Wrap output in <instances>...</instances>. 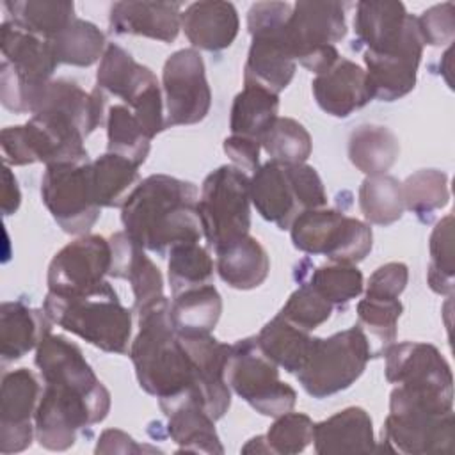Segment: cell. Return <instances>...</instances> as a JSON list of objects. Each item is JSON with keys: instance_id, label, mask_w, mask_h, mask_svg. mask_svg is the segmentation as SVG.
<instances>
[{"instance_id": "1", "label": "cell", "mask_w": 455, "mask_h": 455, "mask_svg": "<svg viewBox=\"0 0 455 455\" xmlns=\"http://www.w3.org/2000/svg\"><path fill=\"white\" fill-rule=\"evenodd\" d=\"M197 187L190 181L151 174L144 178L121 206L124 233L142 249L160 256L178 243L203 238L197 213Z\"/></svg>"}, {"instance_id": "2", "label": "cell", "mask_w": 455, "mask_h": 455, "mask_svg": "<svg viewBox=\"0 0 455 455\" xmlns=\"http://www.w3.org/2000/svg\"><path fill=\"white\" fill-rule=\"evenodd\" d=\"M169 306L165 299L139 313V332L128 350L139 386L156 396L158 405L194 391L190 359L172 327Z\"/></svg>"}, {"instance_id": "3", "label": "cell", "mask_w": 455, "mask_h": 455, "mask_svg": "<svg viewBox=\"0 0 455 455\" xmlns=\"http://www.w3.org/2000/svg\"><path fill=\"white\" fill-rule=\"evenodd\" d=\"M386 380L395 384L389 411H453V375L444 355L430 343H393L386 354Z\"/></svg>"}, {"instance_id": "4", "label": "cell", "mask_w": 455, "mask_h": 455, "mask_svg": "<svg viewBox=\"0 0 455 455\" xmlns=\"http://www.w3.org/2000/svg\"><path fill=\"white\" fill-rule=\"evenodd\" d=\"M43 309L53 323L103 352L130 350L132 311L121 304L110 283L87 295L62 297L48 291Z\"/></svg>"}, {"instance_id": "5", "label": "cell", "mask_w": 455, "mask_h": 455, "mask_svg": "<svg viewBox=\"0 0 455 455\" xmlns=\"http://www.w3.org/2000/svg\"><path fill=\"white\" fill-rule=\"evenodd\" d=\"M0 101L14 114H34L43 89L59 66L50 43L11 21L0 27Z\"/></svg>"}, {"instance_id": "6", "label": "cell", "mask_w": 455, "mask_h": 455, "mask_svg": "<svg viewBox=\"0 0 455 455\" xmlns=\"http://www.w3.org/2000/svg\"><path fill=\"white\" fill-rule=\"evenodd\" d=\"M249 190L256 212L279 229H290L306 210L327 206L322 178L307 164L268 160L251 176Z\"/></svg>"}, {"instance_id": "7", "label": "cell", "mask_w": 455, "mask_h": 455, "mask_svg": "<svg viewBox=\"0 0 455 455\" xmlns=\"http://www.w3.org/2000/svg\"><path fill=\"white\" fill-rule=\"evenodd\" d=\"M84 140L78 126L57 110H39L25 124L7 126L0 133L5 165L85 164Z\"/></svg>"}, {"instance_id": "8", "label": "cell", "mask_w": 455, "mask_h": 455, "mask_svg": "<svg viewBox=\"0 0 455 455\" xmlns=\"http://www.w3.org/2000/svg\"><path fill=\"white\" fill-rule=\"evenodd\" d=\"M288 2H256L247 12L252 37L243 66V85H258L274 94L284 91L297 69L284 39V25L291 14Z\"/></svg>"}, {"instance_id": "9", "label": "cell", "mask_w": 455, "mask_h": 455, "mask_svg": "<svg viewBox=\"0 0 455 455\" xmlns=\"http://www.w3.org/2000/svg\"><path fill=\"white\" fill-rule=\"evenodd\" d=\"M371 359L363 331L354 325L329 338H313L302 368L295 373L299 384L313 398H327L348 389Z\"/></svg>"}, {"instance_id": "10", "label": "cell", "mask_w": 455, "mask_h": 455, "mask_svg": "<svg viewBox=\"0 0 455 455\" xmlns=\"http://www.w3.org/2000/svg\"><path fill=\"white\" fill-rule=\"evenodd\" d=\"M345 4L300 0L291 7L284 39L295 62L320 75L332 68L339 52L334 46L347 36Z\"/></svg>"}, {"instance_id": "11", "label": "cell", "mask_w": 455, "mask_h": 455, "mask_svg": "<svg viewBox=\"0 0 455 455\" xmlns=\"http://www.w3.org/2000/svg\"><path fill=\"white\" fill-rule=\"evenodd\" d=\"M279 366L258 345L256 336L229 345L226 382L233 393L245 400L256 412L277 418L293 411L295 389L279 379Z\"/></svg>"}, {"instance_id": "12", "label": "cell", "mask_w": 455, "mask_h": 455, "mask_svg": "<svg viewBox=\"0 0 455 455\" xmlns=\"http://www.w3.org/2000/svg\"><path fill=\"white\" fill-rule=\"evenodd\" d=\"M290 236L295 249L347 265L363 261L373 245L370 224L325 206L302 212L291 222Z\"/></svg>"}, {"instance_id": "13", "label": "cell", "mask_w": 455, "mask_h": 455, "mask_svg": "<svg viewBox=\"0 0 455 455\" xmlns=\"http://www.w3.org/2000/svg\"><path fill=\"white\" fill-rule=\"evenodd\" d=\"M251 178L235 165L213 169L201 185L197 213L203 236L213 249L224 242L249 235Z\"/></svg>"}, {"instance_id": "14", "label": "cell", "mask_w": 455, "mask_h": 455, "mask_svg": "<svg viewBox=\"0 0 455 455\" xmlns=\"http://www.w3.org/2000/svg\"><path fill=\"white\" fill-rule=\"evenodd\" d=\"M96 87L121 98L153 139L165 130L164 94L155 73L139 64L124 48L110 43L100 60Z\"/></svg>"}, {"instance_id": "15", "label": "cell", "mask_w": 455, "mask_h": 455, "mask_svg": "<svg viewBox=\"0 0 455 455\" xmlns=\"http://www.w3.org/2000/svg\"><path fill=\"white\" fill-rule=\"evenodd\" d=\"M41 199L64 233L87 235L100 219L91 181V162L46 165Z\"/></svg>"}, {"instance_id": "16", "label": "cell", "mask_w": 455, "mask_h": 455, "mask_svg": "<svg viewBox=\"0 0 455 455\" xmlns=\"http://www.w3.org/2000/svg\"><path fill=\"white\" fill-rule=\"evenodd\" d=\"M165 128L203 121L212 107L204 62L196 48L171 53L162 69Z\"/></svg>"}, {"instance_id": "17", "label": "cell", "mask_w": 455, "mask_h": 455, "mask_svg": "<svg viewBox=\"0 0 455 455\" xmlns=\"http://www.w3.org/2000/svg\"><path fill=\"white\" fill-rule=\"evenodd\" d=\"M112 247L108 238L82 235L64 245L50 261L48 291L62 297L87 295L101 290L108 281Z\"/></svg>"}, {"instance_id": "18", "label": "cell", "mask_w": 455, "mask_h": 455, "mask_svg": "<svg viewBox=\"0 0 455 455\" xmlns=\"http://www.w3.org/2000/svg\"><path fill=\"white\" fill-rule=\"evenodd\" d=\"M34 363L44 384L57 386L87 400L105 419L110 411V393L96 377L82 350L64 336L48 334L36 348Z\"/></svg>"}, {"instance_id": "19", "label": "cell", "mask_w": 455, "mask_h": 455, "mask_svg": "<svg viewBox=\"0 0 455 455\" xmlns=\"http://www.w3.org/2000/svg\"><path fill=\"white\" fill-rule=\"evenodd\" d=\"M192 366L196 396L212 419H220L231 405V389L226 382L229 345L212 334H178Z\"/></svg>"}, {"instance_id": "20", "label": "cell", "mask_w": 455, "mask_h": 455, "mask_svg": "<svg viewBox=\"0 0 455 455\" xmlns=\"http://www.w3.org/2000/svg\"><path fill=\"white\" fill-rule=\"evenodd\" d=\"M382 441L387 451H402L409 455L451 453L455 441L453 411L446 414H432L423 411H389Z\"/></svg>"}, {"instance_id": "21", "label": "cell", "mask_w": 455, "mask_h": 455, "mask_svg": "<svg viewBox=\"0 0 455 455\" xmlns=\"http://www.w3.org/2000/svg\"><path fill=\"white\" fill-rule=\"evenodd\" d=\"M41 387L37 377L27 370L18 368L7 371L2 379L0 389V451L18 453L30 446L36 437L32 425Z\"/></svg>"}, {"instance_id": "22", "label": "cell", "mask_w": 455, "mask_h": 455, "mask_svg": "<svg viewBox=\"0 0 455 455\" xmlns=\"http://www.w3.org/2000/svg\"><path fill=\"white\" fill-rule=\"evenodd\" d=\"M423 46L416 27L396 50L387 53H363L366 80L373 100L395 101L414 89Z\"/></svg>"}, {"instance_id": "23", "label": "cell", "mask_w": 455, "mask_h": 455, "mask_svg": "<svg viewBox=\"0 0 455 455\" xmlns=\"http://www.w3.org/2000/svg\"><path fill=\"white\" fill-rule=\"evenodd\" d=\"M416 27L402 2H359L354 14V48L363 53H387L396 50Z\"/></svg>"}, {"instance_id": "24", "label": "cell", "mask_w": 455, "mask_h": 455, "mask_svg": "<svg viewBox=\"0 0 455 455\" xmlns=\"http://www.w3.org/2000/svg\"><path fill=\"white\" fill-rule=\"evenodd\" d=\"M108 242L112 247L108 275L114 279L130 281L133 291V311L139 315L165 300L164 277L144 249L137 245L124 231L114 233Z\"/></svg>"}, {"instance_id": "25", "label": "cell", "mask_w": 455, "mask_h": 455, "mask_svg": "<svg viewBox=\"0 0 455 455\" xmlns=\"http://www.w3.org/2000/svg\"><path fill=\"white\" fill-rule=\"evenodd\" d=\"M108 25L117 36H142L172 43L181 28V4L148 0L116 2L110 7Z\"/></svg>"}, {"instance_id": "26", "label": "cell", "mask_w": 455, "mask_h": 455, "mask_svg": "<svg viewBox=\"0 0 455 455\" xmlns=\"http://www.w3.org/2000/svg\"><path fill=\"white\" fill-rule=\"evenodd\" d=\"M311 89L316 105L332 117H348L373 100L366 71L343 57L332 68L316 75Z\"/></svg>"}, {"instance_id": "27", "label": "cell", "mask_w": 455, "mask_h": 455, "mask_svg": "<svg viewBox=\"0 0 455 455\" xmlns=\"http://www.w3.org/2000/svg\"><path fill=\"white\" fill-rule=\"evenodd\" d=\"M160 409L167 418V432L180 451L224 453L215 419L204 412L194 391L160 403Z\"/></svg>"}, {"instance_id": "28", "label": "cell", "mask_w": 455, "mask_h": 455, "mask_svg": "<svg viewBox=\"0 0 455 455\" xmlns=\"http://www.w3.org/2000/svg\"><path fill=\"white\" fill-rule=\"evenodd\" d=\"M240 20L231 2H194L181 11V30L194 48L220 52L233 44L238 36Z\"/></svg>"}, {"instance_id": "29", "label": "cell", "mask_w": 455, "mask_h": 455, "mask_svg": "<svg viewBox=\"0 0 455 455\" xmlns=\"http://www.w3.org/2000/svg\"><path fill=\"white\" fill-rule=\"evenodd\" d=\"M313 446L318 455L377 451L370 414L361 407H347L315 423Z\"/></svg>"}, {"instance_id": "30", "label": "cell", "mask_w": 455, "mask_h": 455, "mask_svg": "<svg viewBox=\"0 0 455 455\" xmlns=\"http://www.w3.org/2000/svg\"><path fill=\"white\" fill-rule=\"evenodd\" d=\"M215 254V270L219 277L235 290L258 288L268 275V254L251 235L217 245Z\"/></svg>"}, {"instance_id": "31", "label": "cell", "mask_w": 455, "mask_h": 455, "mask_svg": "<svg viewBox=\"0 0 455 455\" xmlns=\"http://www.w3.org/2000/svg\"><path fill=\"white\" fill-rule=\"evenodd\" d=\"M52 320L44 309H34L21 300L0 306V354L4 363L18 361L50 334Z\"/></svg>"}, {"instance_id": "32", "label": "cell", "mask_w": 455, "mask_h": 455, "mask_svg": "<svg viewBox=\"0 0 455 455\" xmlns=\"http://www.w3.org/2000/svg\"><path fill=\"white\" fill-rule=\"evenodd\" d=\"M39 110L62 112L78 126L84 137H89L105 119V92L98 87L92 92H85L75 82L57 78L43 89L34 114Z\"/></svg>"}, {"instance_id": "33", "label": "cell", "mask_w": 455, "mask_h": 455, "mask_svg": "<svg viewBox=\"0 0 455 455\" xmlns=\"http://www.w3.org/2000/svg\"><path fill=\"white\" fill-rule=\"evenodd\" d=\"M400 155L398 137L382 124H361L348 137V158L366 176L386 174Z\"/></svg>"}, {"instance_id": "34", "label": "cell", "mask_w": 455, "mask_h": 455, "mask_svg": "<svg viewBox=\"0 0 455 455\" xmlns=\"http://www.w3.org/2000/svg\"><path fill=\"white\" fill-rule=\"evenodd\" d=\"M171 322L178 334H210L222 313V299L213 284L172 295Z\"/></svg>"}, {"instance_id": "35", "label": "cell", "mask_w": 455, "mask_h": 455, "mask_svg": "<svg viewBox=\"0 0 455 455\" xmlns=\"http://www.w3.org/2000/svg\"><path fill=\"white\" fill-rule=\"evenodd\" d=\"M263 354L288 373H297L313 343V336L297 325L290 323L279 313L263 325L256 336Z\"/></svg>"}, {"instance_id": "36", "label": "cell", "mask_w": 455, "mask_h": 455, "mask_svg": "<svg viewBox=\"0 0 455 455\" xmlns=\"http://www.w3.org/2000/svg\"><path fill=\"white\" fill-rule=\"evenodd\" d=\"M4 9L7 21L46 41L76 20L75 4L64 0H14L4 2Z\"/></svg>"}, {"instance_id": "37", "label": "cell", "mask_w": 455, "mask_h": 455, "mask_svg": "<svg viewBox=\"0 0 455 455\" xmlns=\"http://www.w3.org/2000/svg\"><path fill=\"white\" fill-rule=\"evenodd\" d=\"M91 181L100 208H121L140 183L139 165L107 151L91 162Z\"/></svg>"}, {"instance_id": "38", "label": "cell", "mask_w": 455, "mask_h": 455, "mask_svg": "<svg viewBox=\"0 0 455 455\" xmlns=\"http://www.w3.org/2000/svg\"><path fill=\"white\" fill-rule=\"evenodd\" d=\"M279 110V94L258 85H243L235 96L229 116L231 135L258 140L275 121Z\"/></svg>"}, {"instance_id": "39", "label": "cell", "mask_w": 455, "mask_h": 455, "mask_svg": "<svg viewBox=\"0 0 455 455\" xmlns=\"http://www.w3.org/2000/svg\"><path fill=\"white\" fill-rule=\"evenodd\" d=\"M59 64L87 68L101 60L107 41L105 34L91 21L76 18L62 32L48 39Z\"/></svg>"}, {"instance_id": "40", "label": "cell", "mask_w": 455, "mask_h": 455, "mask_svg": "<svg viewBox=\"0 0 455 455\" xmlns=\"http://www.w3.org/2000/svg\"><path fill=\"white\" fill-rule=\"evenodd\" d=\"M403 306L400 299L364 297L357 302V327L366 336L371 357H382L396 341V325Z\"/></svg>"}, {"instance_id": "41", "label": "cell", "mask_w": 455, "mask_h": 455, "mask_svg": "<svg viewBox=\"0 0 455 455\" xmlns=\"http://www.w3.org/2000/svg\"><path fill=\"white\" fill-rule=\"evenodd\" d=\"M359 208L368 224H395L405 212L402 183L389 174L366 176L359 187Z\"/></svg>"}, {"instance_id": "42", "label": "cell", "mask_w": 455, "mask_h": 455, "mask_svg": "<svg viewBox=\"0 0 455 455\" xmlns=\"http://www.w3.org/2000/svg\"><path fill=\"white\" fill-rule=\"evenodd\" d=\"M107 151L119 155L135 165H142L149 155L151 139L126 105H112L107 110Z\"/></svg>"}, {"instance_id": "43", "label": "cell", "mask_w": 455, "mask_h": 455, "mask_svg": "<svg viewBox=\"0 0 455 455\" xmlns=\"http://www.w3.org/2000/svg\"><path fill=\"white\" fill-rule=\"evenodd\" d=\"M402 196L405 210L412 212L419 220L428 222L450 201L448 176L439 169L416 171L402 183Z\"/></svg>"}, {"instance_id": "44", "label": "cell", "mask_w": 455, "mask_h": 455, "mask_svg": "<svg viewBox=\"0 0 455 455\" xmlns=\"http://www.w3.org/2000/svg\"><path fill=\"white\" fill-rule=\"evenodd\" d=\"M167 256V277L172 295L210 284L213 277V259L199 242L178 243Z\"/></svg>"}, {"instance_id": "45", "label": "cell", "mask_w": 455, "mask_h": 455, "mask_svg": "<svg viewBox=\"0 0 455 455\" xmlns=\"http://www.w3.org/2000/svg\"><path fill=\"white\" fill-rule=\"evenodd\" d=\"M259 146L270 160L281 164H306L313 149L309 132L299 121L279 116L259 139Z\"/></svg>"}, {"instance_id": "46", "label": "cell", "mask_w": 455, "mask_h": 455, "mask_svg": "<svg viewBox=\"0 0 455 455\" xmlns=\"http://www.w3.org/2000/svg\"><path fill=\"white\" fill-rule=\"evenodd\" d=\"M430 261L427 267V283L439 295H451L455 284L453 265V215L443 217L430 233Z\"/></svg>"}, {"instance_id": "47", "label": "cell", "mask_w": 455, "mask_h": 455, "mask_svg": "<svg viewBox=\"0 0 455 455\" xmlns=\"http://www.w3.org/2000/svg\"><path fill=\"white\" fill-rule=\"evenodd\" d=\"M311 284L332 307H345L363 293V274L355 265L327 263L309 274Z\"/></svg>"}, {"instance_id": "48", "label": "cell", "mask_w": 455, "mask_h": 455, "mask_svg": "<svg viewBox=\"0 0 455 455\" xmlns=\"http://www.w3.org/2000/svg\"><path fill=\"white\" fill-rule=\"evenodd\" d=\"M313 419L302 412L290 411L274 418V423L265 434L270 453L295 455L304 451L313 443Z\"/></svg>"}, {"instance_id": "49", "label": "cell", "mask_w": 455, "mask_h": 455, "mask_svg": "<svg viewBox=\"0 0 455 455\" xmlns=\"http://www.w3.org/2000/svg\"><path fill=\"white\" fill-rule=\"evenodd\" d=\"M332 306L307 283H302L281 307L279 315L299 329L311 332L327 322L332 315Z\"/></svg>"}, {"instance_id": "50", "label": "cell", "mask_w": 455, "mask_h": 455, "mask_svg": "<svg viewBox=\"0 0 455 455\" xmlns=\"http://www.w3.org/2000/svg\"><path fill=\"white\" fill-rule=\"evenodd\" d=\"M418 30L423 44L444 46L453 41L455 36V5L453 2H444L432 5L416 16Z\"/></svg>"}, {"instance_id": "51", "label": "cell", "mask_w": 455, "mask_h": 455, "mask_svg": "<svg viewBox=\"0 0 455 455\" xmlns=\"http://www.w3.org/2000/svg\"><path fill=\"white\" fill-rule=\"evenodd\" d=\"M409 281V268L402 261H389L379 267L368 279L364 297L400 299Z\"/></svg>"}, {"instance_id": "52", "label": "cell", "mask_w": 455, "mask_h": 455, "mask_svg": "<svg viewBox=\"0 0 455 455\" xmlns=\"http://www.w3.org/2000/svg\"><path fill=\"white\" fill-rule=\"evenodd\" d=\"M224 153L229 156V160L233 162L235 167L245 171H256L259 167V142L247 139V137H240V135H229L228 139H224Z\"/></svg>"}, {"instance_id": "53", "label": "cell", "mask_w": 455, "mask_h": 455, "mask_svg": "<svg viewBox=\"0 0 455 455\" xmlns=\"http://www.w3.org/2000/svg\"><path fill=\"white\" fill-rule=\"evenodd\" d=\"M94 451L96 453H140L144 451V446L137 444L135 439L130 437L126 432L108 428L100 435Z\"/></svg>"}, {"instance_id": "54", "label": "cell", "mask_w": 455, "mask_h": 455, "mask_svg": "<svg viewBox=\"0 0 455 455\" xmlns=\"http://www.w3.org/2000/svg\"><path fill=\"white\" fill-rule=\"evenodd\" d=\"M21 203V194H20V187L18 181L14 178V174L11 172L9 165H4V172H2V212L4 215H12Z\"/></svg>"}, {"instance_id": "55", "label": "cell", "mask_w": 455, "mask_h": 455, "mask_svg": "<svg viewBox=\"0 0 455 455\" xmlns=\"http://www.w3.org/2000/svg\"><path fill=\"white\" fill-rule=\"evenodd\" d=\"M242 453H270L265 435H256V437L249 439L247 444L242 446Z\"/></svg>"}]
</instances>
